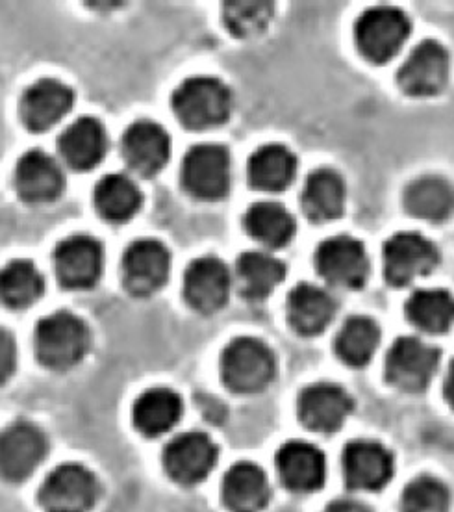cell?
I'll return each instance as SVG.
<instances>
[{"instance_id":"1","label":"cell","mask_w":454,"mask_h":512,"mask_svg":"<svg viewBox=\"0 0 454 512\" xmlns=\"http://www.w3.org/2000/svg\"><path fill=\"white\" fill-rule=\"evenodd\" d=\"M91 346L88 325L75 314L60 310L39 321L34 347L39 362L56 372L75 368Z\"/></svg>"},{"instance_id":"2","label":"cell","mask_w":454,"mask_h":512,"mask_svg":"<svg viewBox=\"0 0 454 512\" xmlns=\"http://www.w3.org/2000/svg\"><path fill=\"white\" fill-rule=\"evenodd\" d=\"M178 121L191 130L217 127L232 112V91L219 78L191 77L173 93Z\"/></svg>"},{"instance_id":"3","label":"cell","mask_w":454,"mask_h":512,"mask_svg":"<svg viewBox=\"0 0 454 512\" xmlns=\"http://www.w3.org/2000/svg\"><path fill=\"white\" fill-rule=\"evenodd\" d=\"M277 373V360L256 338H238L221 355V377L232 392L256 394L269 386Z\"/></svg>"},{"instance_id":"4","label":"cell","mask_w":454,"mask_h":512,"mask_svg":"<svg viewBox=\"0 0 454 512\" xmlns=\"http://www.w3.org/2000/svg\"><path fill=\"white\" fill-rule=\"evenodd\" d=\"M101 483L84 464L65 462L52 470L39 487L45 512H89L99 500Z\"/></svg>"},{"instance_id":"5","label":"cell","mask_w":454,"mask_h":512,"mask_svg":"<svg viewBox=\"0 0 454 512\" xmlns=\"http://www.w3.org/2000/svg\"><path fill=\"white\" fill-rule=\"evenodd\" d=\"M410 36V21L391 6L369 8L354 26L356 47L373 64H386L403 49Z\"/></svg>"},{"instance_id":"6","label":"cell","mask_w":454,"mask_h":512,"mask_svg":"<svg viewBox=\"0 0 454 512\" xmlns=\"http://www.w3.org/2000/svg\"><path fill=\"white\" fill-rule=\"evenodd\" d=\"M382 260L386 281L401 288L432 273L440 264V251L417 232H399L384 244Z\"/></svg>"},{"instance_id":"7","label":"cell","mask_w":454,"mask_h":512,"mask_svg":"<svg viewBox=\"0 0 454 512\" xmlns=\"http://www.w3.org/2000/svg\"><path fill=\"white\" fill-rule=\"evenodd\" d=\"M47 453L49 440L36 423L19 420L0 431V475L8 481L30 477Z\"/></svg>"},{"instance_id":"8","label":"cell","mask_w":454,"mask_h":512,"mask_svg":"<svg viewBox=\"0 0 454 512\" xmlns=\"http://www.w3.org/2000/svg\"><path fill=\"white\" fill-rule=\"evenodd\" d=\"M186 192L202 201L223 199L230 190V154L221 145L204 143L190 149L182 162Z\"/></svg>"},{"instance_id":"9","label":"cell","mask_w":454,"mask_h":512,"mask_svg":"<svg viewBox=\"0 0 454 512\" xmlns=\"http://www.w3.org/2000/svg\"><path fill=\"white\" fill-rule=\"evenodd\" d=\"M440 351L414 336L399 338L386 357V377L403 392H421L438 372Z\"/></svg>"},{"instance_id":"10","label":"cell","mask_w":454,"mask_h":512,"mask_svg":"<svg viewBox=\"0 0 454 512\" xmlns=\"http://www.w3.org/2000/svg\"><path fill=\"white\" fill-rule=\"evenodd\" d=\"M317 273L332 286L354 290L364 286L369 275L366 247L353 236H334L317 247Z\"/></svg>"},{"instance_id":"11","label":"cell","mask_w":454,"mask_h":512,"mask_svg":"<svg viewBox=\"0 0 454 512\" xmlns=\"http://www.w3.org/2000/svg\"><path fill=\"white\" fill-rule=\"evenodd\" d=\"M54 266L58 281L69 290L93 288L102 275L104 251L99 240L88 234H75L65 238L56 247Z\"/></svg>"},{"instance_id":"12","label":"cell","mask_w":454,"mask_h":512,"mask_svg":"<svg viewBox=\"0 0 454 512\" xmlns=\"http://www.w3.org/2000/svg\"><path fill=\"white\" fill-rule=\"evenodd\" d=\"M171 271V255L162 242L143 238L128 245L123 256V282L138 297L156 294Z\"/></svg>"},{"instance_id":"13","label":"cell","mask_w":454,"mask_h":512,"mask_svg":"<svg viewBox=\"0 0 454 512\" xmlns=\"http://www.w3.org/2000/svg\"><path fill=\"white\" fill-rule=\"evenodd\" d=\"M217 464V446L199 431L175 436L164 451L165 472L180 485H197Z\"/></svg>"},{"instance_id":"14","label":"cell","mask_w":454,"mask_h":512,"mask_svg":"<svg viewBox=\"0 0 454 512\" xmlns=\"http://www.w3.org/2000/svg\"><path fill=\"white\" fill-rule=\"evenodd\" d=\"M449 52L442 43L427 39L419 43L399 69V86L414 97H430L445 88L449 80Z\"/></svg>"},{"instance_id":"15","label":"cell","mask_w":454,"mask_h":512,"mask_svg":"<svg viewBox=\"0 0 454 512\" xmlns=\"http://www.w3.org/2000/svg\"><path fill=\"white\" fill-rule=\"evenodd\" d=\"M230 271L215 256L193 260L184 275V297L201 314H214L227 303L230 294Z\"/></svg>"},{"instance_id":"16","label":"cell","mask_w":454,"mask_h":512,"mask_svg":"<svg viewBox=\"0 0 454 512\" xmlns=\"http://www.w3.org/2000/svg\"><path fill=\"white\" fill-rule=\"evenodd\" d=\"M297 412L310 431L334 433L353 412V399L338 384H312L301 392Z\"/></svg>"},{"instance_id":"17","label":"cell","mask_w":454,"mask_h":512,"mask_svg":"<svg viewBox=\"0 0 454 512\" xmlns=\"http://www.w3.org/2000/svg\"><path fill=\"white\" fill-rule=\"evenodd\" d=\"M393 457L375 440H354L343 451V474L354 490H380L393 477Z\"/></svg>"},{"instance_id":"18","label":"cell","mask_w":454,"mask_h":512,"mask_svg":"<svg viewBox=\"0 0 454 512\" xmlns=\"http://www.w3.org/2000/svg\"><path fill=\"white\" fill-rule=\"evenodd\" d=\"M277 470L286 487L293 492L308 494L323 487L327 477V459L314 444L291 440L278 449Z\"/></svg>"},{"instance_id":"19","label":"cell","mask_w":454,"mask_h":512,"mask_svg":"<svg viewBox=\"0 0 454 512\" xmlns=\"http://www.w3.org/2000/svg\"><path fill=\"white\" fill-rule=\"evenodd\" d=\"M123 156L132 171L141 177H154L169 162L171 138L164 127L143 119L125 132Z\"/></svg>"},{"instance_id":"20","label":"cell","mask_w":454,"mask_h":512,"mask_svg":"<svg viewBox=\"0 0 454 512\" xmlns=\"http://www.w3.org/2000/svg\"><path fill=\"white\" fill-rule=\"evenodd\" d=\"M75 104V93L58 80L45 78L30 86L21 101V117L28 130L47 132L64 119Z\"/></svg>"},{"instance_id":"21","label":"cell","mask_w":454,"mask_h":512,"mask_svg":"<svg viewBox=\"0 0 454 512\" xmlns=\"http://www.w3.org/2000/svg\"><path fill=\"white\" fill-rule=\"evenodd\" d=\"M15 188L26 203H52L64 192V171L51 154L30 151L17 164Z\"/></svg>"},{"instance_id":"22","label":"cell","mask_w":454,"mask_h":512,"mask_svg":"<svg viewBox=\"0 0 454 512\" xmlns=\"http://www.w3.org/2000/svg\"><path fill=\"white\" fill-rule=\"evenodd\" d=\"M223 501L230 512H262L271 498L269 479L254 462H238L223 479Z\"/></svg>"},{"instance_id":"23","label":"cell","mask_w":454,"mask_h":512,"mask_svg":"<svg viewBox=\"0 0 454 512\" xmlns=\"http://www.w3.org/2000/svg\"><path fill=\"white\" fill-rule=\"evenodd\" d=\"M336 316V301L327 290L316 284L301 282L288 297L291 327L304 336L323 333Z\"/></svg>"},{"instance_id":"24","label":"cell","mask_w":454,"mask_h":512,"mask_svg":"<svg viewBox=\"0 0 454 512\" xmlns=\"http://www.w3.org/2000/svg\"><path fill=\"white\" fill-rule=\"evenodd\" d=\"M108 151L106 128L95 117H80L71 127L65 128L60 138V153L69 166L78 171H88L101 164Z\"/></svg>"},{"instance_id":"25","label":"cell","mask_w":454,"mask_h":512,"mask_svg":"<svg viewBox=\"0 0 454 512\" xmlns=\"http://www.w3.org/2000/svg\"><path fill=\"white\" fill-rule=\"evenodd\" d=\"M182 399L169 388H151L136 399L132 420L139 433L162 436L169 433L182 418Z\"/></svg>"},{"instance_id":"26","label":"cell","mask_w":454,"mask_h":512,"mask_svg":"<svg viewBox=\"0 0 454 512\" xmlns=\"http://www.w3.org/2000/svg\"><path fill=\"white\" fill-rule=\"evenodd\" d=\"M345 182L332 169H317L304 184L301 203L306 218L314 223H327L340 218L345 206Z\"/></svg>"},{"instance_id":"27","label":"cell","mask_w":454,"mask_h":512,"mask_svg":"<svg viewBox=\"0 0 454 512\" xmlns=\"http://www.w3.org/2000/svg\"><path fill=\"white\" fill-rule=\"evenodd\" d=\"M247 175L254 188L280 192L295 179L297 158L284 145H264L249 158Z\"/></svg>"},{"instance_id":"28","label":"cell","mask_w":454,"mask_h":512,"mask_svg":"<svg viewBox=\"0 0 454 512\" xmlns=\"http://www.w3.org/2000/svg\"><path fill=\"white\" fill-rule=\"evenodd\" d=\"M406 210L430 223H442L454 212V188L442 177H421L406 186Z\"/></svg>"},{"instance_id":"29","label":"cell","mask_w":454,"mask_h":512,"mask_svg":"<svg viewBox=\"0 0 454 512\" xmlns=\"http://www.w3.org/2000/svg\"><path fill=\"white\" fill-rule=\"evenodd\" d=\"M143 205L138 184L127 175H108L95 188V206L110 223H127Z\"/></svg>"},{"instance_id":"30","label":"cell","mask_w":454,"mask_h":512,"mask_svg":"<svg viewBox=\"0 0 454 512\" xmlns=\"http://www.w3.org/2000/svg\"><path fill=\"white\" fill-rule=\"evenodd\" d=\"M238 281L241 294L251 301H260L271 294L286 277V266L275 256L253 251L238 258Z\"/></svg>"},{"instance_id":"31","label":"cell","mask_w":454,"mask_h":512,"mask_svg":"<svg viewBox=\"0 0 454 512\" xmlns=\"http://www.w3.org/2000/svg\"><path fill=\"white\" fill-rule=\"evenodd\" d=\"M243 225L256 242L267 247H282L290 244L295 234V219L278 203H256L243 218Z\"/></svg>"},{"instance_id":"32","label":"cell","mask_w":454,"mask_h":512,"mask_svg":"<svg viewBox=\"0 0 454 512\" xmlns=\"http://www.w3.org/2000/svg\"><path fill=\"white\" fill-rule=\"evenodd\" d=\"M406 318L425 333H445L453 327L454 297L447 290H417L406 301Z\"/></svg>"},{"instance_id":"33","label":"cell","mask_w":454,"mask_h":512,"mask_svg":"<svg viewBox=\"0 0 454 512\" xmlns=\"http://www.w3.org/2000/svg\"><path fill=\"white\" fill-rule=\"evenodd\" d=\"M45 292V279L30 260H13L0 271V301L6 307L23 310Z\"/></svg>"},{"instance_id":"34","label":"cell","mask_w":454,"mask_h":512,"mask_svg":"<svg viewBox=\"0 0 454 512\" xmlns=\"http://www.w3.org/2000/svg\"><path fill=\"white\" fill-rule=\"evenodd\" d=\"M379 342V325L366 316H353L341 325L334 347L345 364L360 368L373 359Z\"/></svg>"},{"instance_id":"35","label":"cell","mask_w":454,"mask_h":512,"mask_svg":"<svg viewBox=\"0 0 454 512\" xmlns=\"http://www.w3.org/2000/svg\"><path fill=\"white\" fill-rule=\"evenodd\" d=\"M401 509L403 512H449L451 492L436 477H417L404 488Z\"/></svg>"},{"instance_id":"36","label":"cell","mask_w":454,"mask_h":512,"mask_svg":"<svg viewBox=\"0 0 454 512\" xmlns=\"http://www.w3.org/2000/svg\"><path fill=\"white\" fill-rule=\"evenodd\" d=\"M273 15L271 2L247 0V2H227L225 4V21L228 30L240 38H253L264 32L265 26Z\"/></svg>"},{"instance_id":"37","label":"cell","mask_w":454,"mask_h":512,"mask_svg":"<svg viewBox=\"0 0 454 512\" xmlns=\"http://www.w3.org/2000/svg\"><path fill=\"white\" fill-rule=\"evenodd\" d=\"M15 364H17L15 340L12 334L0 327V384L6 383L12 377Z\"/></svg>"},{"instance_id":"38","label":"cell","mask_w":454,"mask_h":512,"mask_svg":"<svg viewBox=\"0 0 454 512\" xmlns=\"http://www.w3.org/2000/svg\"><path fill=\"white\" fill-rule=\"evenodd\" d=\"M325 512H371L364 503L354 500L332 501Z\"/></svg>"},{"instance_id":"39","label":"cell","mask_w":454,"mask_h":512,"mask_svg":"<svg viewBox=\"0 0 454 512\" xmlns=\"http://www.w3.org/2000/svg\"><path fill=\"white\" fill-rule=\"evenodd\" d=\"M443 394H445L447 403H449V405H451V407L454 409V360L451 362V366H449L447 377H445V384H443Z\"/></svg>"}]
</instances>
